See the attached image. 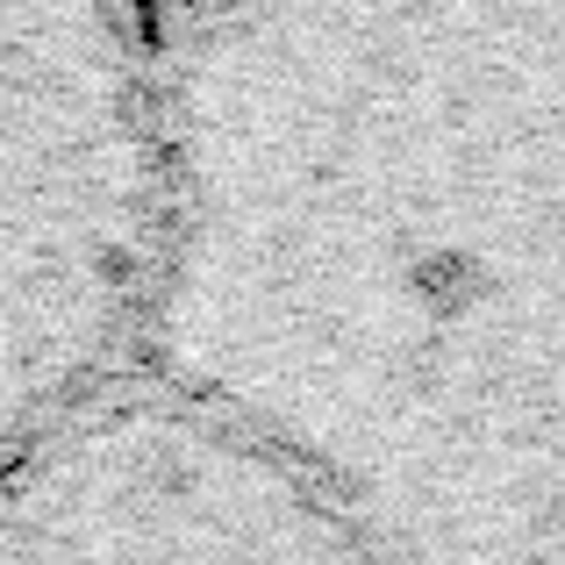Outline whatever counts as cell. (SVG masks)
<instances>
[{
  "mask_svg": "<svg viewBox=\"0 0 565 565\" xmlns=\"http://www.w3.org/2000/svg\"><path fill=\"white\" fill-rule=\"evenodd\" d=\"M172 143L151 129L115 0H8V437L100 380L158 236Z\"/></svg>",
  "mask_w": 565,
  "mask_h": 565,
  "instance_id": "cell-1",
  "label": "cell"
}]
</instances>
